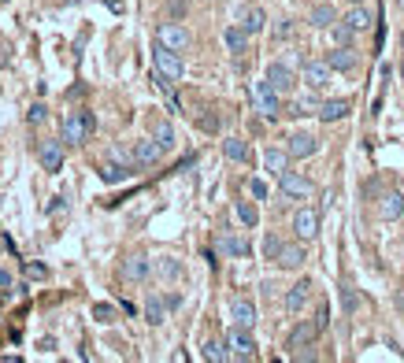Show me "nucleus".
Wrapping results in <instances>:
<instances>
[{"mask_svg": "<svg viewBox=\"0 0 404 363\" xmlns=\"http://www.w3.org/2000/svg\"><path fill=\"white\" fill-rule=\"evenodd\" d=\"M26 274H30V278H49V267H41V263H30V267H26Z\"/></svg>", "mask_w": 404, "mask_h": 363, "instance_id": "58836bf2", "label": "nucleus"}, {"mask_svg": "<svg viewBox=\"0 0 404 363\" xmlns=\"http://www.w3.org/2000/svg\"><path fill=\"white\" fill-rule=\"evenodd\" d=\"M37 159H41V167H45L49 175L63 170V141H56V137H45V141L37 145Z\"/></svg>", "mask_w": 404, "mask_h": 363, "instance_id": "423d86ee", "label": "nucleus"}, {"mask_svg": "<svg viewBox=\"0 0 404 363\" xmlns=\"http://www.w3.org/2000/svg\"><path fill=\"white\" fill-rule=\"evenodd\" d=\"M353 34H356V30L349 26V23H334V41H337V45H349V41H353Z\"/></svg>", "mask_w": 404, "mask_h": 363, "instance_id": "f704fd0d", "label": "nucleus"}, {"mask_svg": "<svg viewBox=\"0 0 404 363\" xmlns=\"http://www.w3.org/2000/svg\"><path fill=\"white\" fill-rule=\"evenodd\" d=\"M401 4H404V0H401Z\"/></svg>", "mask_w": 404, "mask_h": 363, "instance_id": "c03bdc74", "label": "nucleus"}, {"mask_svg": "<svg viewBox=\"0 0 404 363\" xmlns=\"http://www.w3.org/2000/svg\"><path fill=\"white\" fill-rule=\"evenodd\" d=\"M331 74H334V67H331L326 60L304 63V82H308V89H323V85L331 82Z\"/></svg>", "mask_w": 404, "mask_h": 363, "instance_id": "9b49d317", "label": "nucleus"}, {"mask_svg": "<svg viewBox=\"0 0 404 363\" xmlns=\"http://www.w3.org/2000/svg\"><path fill=\"white\" fill-rule=\"evenodd\" d=\"M267 82H271V89L282 93V97H286V93H293V85H297L293 71L286 67V63H271V67H267Z\"/></svg>", "mask_w": 404, "mask_h": 363, "instance_id": "ddd939ff", "label": "nucleus"}, {"mask_svg": "<svg viewBox=\"0 0 404 363\" xmlns=\"http://www.w3.org/2000/svg\"><path fill=\"white\" fill-rule=\"evenodd\" d=\"M349 4H364V0H349Z\"/></svg>", "mask_w": 404, "mask_h": 363, "instance_id": "37998d69", "label": "nucleus"}, {"mask_svg": "<svg viewBox=\"0 0 404 363\" xmlns=\"http://www.w3.org/2000/svg\"><path fill=\"white\" fill-rule=\"evenodd\" d=\"M315 148H319V137H315V134L297 130V134H290V145H286V152H290L293 159H308V156H315Z\"/></svg>", "mask_w": 404, "mask_h": 363, "instance_id": "1a4fd4ad", "label": "nucleus"}, {"mask_svg": "<svg viewBox=\"0 0 404 363\" xmlns=\"http://www.w3.org/2000/svg\"><path fill=\"white\" fill-rule=\"evenodd\" d=\"M349 112H353V100H326V104H319V119L323 123H337V119H345Z\"/></svg>", "mask_w": 404, "mask_h": 363, "instance_id": "f3484780", "label": "nucleus"}, {"mask_svg": "<svg viewBox=\"0 0 404 363\" xmlns=\"http://www.w3.org/2000/svg\"><path fill=\"white\" fill-rule=\"evenodd\" d=\"M230 315H234V326H256V304L249 301V296H234L230 304Z\"/></svg>", "mask_w": 404, "mask_h": 363, "instance_id": "f8f14e48", "label": "nucleus"}, {"mask_svg": "<svg viewBox=\"0 0 404 363\" xmlns=\"http://www.w3.org/2000/svg\"><path fill=\"white\" fill-rule=\"evenodd\" d=\"M382 219H404V193H386L382 197Z\"/></svg>", "mask_w": 404, "mask_h": 363, "instance_id": "5701e85b", "label": "nucleus"}, {"mask_svg": "<svg viewBox=\"0 0 404 363\" xmlns=\"http://www.w3.org/2000/svg\"><path fill=\"white\" fill-rule=\"evenodd\" d=\"M319 330H323L319 323H301V326H297L293 334H290V341H286V345H290V348H304V345H312Z\"/></svg>", "mask_w": 404, "mask_h": 363, "instance_id": "aec40b11", "label": "nucleus"}, {"mask_svg": "<svg viewBox=\"0 0 404 363\" xmlns=\"http://www.w3.org/2000/svg\"><path fill=\"white\" fill-rule=\"evenodd\" d=\"M148 274H152V260H148V256L134 252V256H126L123 260V278L126 282H145Z\"/></svg>", "mask_w": 404, "mask_h": 363, "instance_id": "6e6552de", "label": "nucleus"}, {"mask_svg": "<svg viewBox=\"0 0 404 363\" xmlns=\"http://www.w3.org/2000/svg\"><path fill=\"white\" fill-rule=\"evenodd\" d=\"M279 97H282V93H279V89H271V82H267V78L252 85V100H256V112L263 115V119H279V112H282Z\"/></svg>", "mask_w": 404, "mask_h": 363, "instance_id": "f03ea898", "label": "nucleus"}, {"mask_svg": "<svg viewBox=\"0 0 404 363\" xmlns=\"http://www.w3.org/2000/svg\"><path fill=\"white\" fill-rule=\"evenodd\" d=\"M8 293H12V274L0 271V296H8Z\"/></svg>", "mask_w": 404, "mask_h": 363, "instance_id": "ea45409f", "label": "nucleus"}, {"mask_svg": "<svg viewBox=\"0 0 404 363\" xmlns=\"http://www.w3.org/2000/svg\"><path fill=\"white\" fill-rule=\"evenodd\" d=\"M293 230H297V238H301V241H312L319 233V211L315 208H301L293 215Z\"/></svg>", "mask_w": 404, "mask_h": 363, "instance_id": "9d476101", "label": "nucleus"}, {"mask_svg": "<svg viewBox=\"0 0 404 363\" xmlns=\"http://www.w3.org/2000/svg\"><path fill=\"white\" fill-rule=\"evenodd\" d=\"M227 348H230V360H252L256 356V337L249 334V326H234L227 334Z\"/></svg>", "mask_w": 404, "mask_h": 363, "instance_id": "20e7f679", "label": "nucleus"}, {"mask_svg": "<svg viewBox=\"0 0 404 363\" xmlns=\"http://www.w3.org/2000/svg\"><path fill=\"white\" fill-rule=\"evenodd\" d=\"M204 360H211V363H227V360H230L227 341H208V345H204Z\"/></svg>", "mask_w": 404, "mask_h": 363, "instance_id": "c756f323", "label": "nucleus"}, {"mask_svg": "<svg viewBox=\"0 0 404 363\" xmlns=\"http://www.w3.org/2000/svg\"><path fill=\"white\" fill-rule=\"evenodd\" d=\"M345 23L353 26V30H367L371 23H375V15H371L367 8H364V4H353V12L345 15Z\"/></svg>", "mask_w": 404, "mask_h": 363, "instance_id": "bb28decb", "label": "nucleus"}, {"mask_svg": "<svg viewBox=\"0 0 404 363\" xmlns=\"http://www.w3.org/2000/svg\"><path fill=\"white\" fill-rule=\"evenodd\" d=\"M167 308H171L167 301H159V296H148V304H145V319H148L152 326H159V323L167 319Z\"/></svg>", "mask_w": 404, "mask_h": 363, "instance_id": "393cba45", "label": "nucleus"}, {"mask_svg": "<svg viewBox=\"0 0 404 363\" xmlns=\"http://www.w3.org/2000/svg\"><path fill=\"white\" fill-rule=\"evenodd\" d=\"M164 152H167V148L159 145L156 137H152V141H137V145H134V163L152 167V163H159V156H164Z\"/></svg>", "mask_w": 404, "mask_h": 363, "instance_id": "4468645a", "label": "nucleus"}, {"mask_svg": "<svg viewBox=\"0 0 404 363\" xmlns=\"http://www.w3.org/2000/svg\"><path fill=\"white\" fill-rule=\"evenodd\" d=\"M222 156L234 159V163H245L249 159V141H241V137H227V141H222Z\"/></svg>", "mask_w": 404, "mask_h": 363, "instance_id": "412c9836", "label": "nucleus"}, {"mask_svg": "<svg viewBox=\"0 0 404 363\" xmlns=\"http://www.w3.org/2000/svg\"><path fill=\"white\" fill-rule=\"evenodd\" d=\"M241 26H245L249 34H260V30H263V12H260V8H249L245 19H241Z\"/></svg>", "mask_w": 404, "mask_h": 363, "instance_id": "473e14b6", "label": "nucleus"}, {"mask_svg": "<svg viewBox=\"0 0 404 363\" xmlns=\"http://www.w3.org/2000/svg\"><path fill=\"white\" fill-rule=\"evenodd\" d=\"M112 159H115V163H126V167H130V156H126L123 148H115V152H112Z\"/></svg>", "mask_w": 404, "mask_h": 363, "instance_id": "79ce46f5", "label": "nucleus"}, {"mask_svg": "<svg viewBox=\"0 0 404 363\" xmlns=\"http://www.w3.org/2000/svg\"><path fill=\"white\" fill-rule=\"evenodd\" d=\"M326 63H331L334 71H353L356 63H360V56H356V52L349 48V45H337V48L331 52V56H326Z\"/></svg>", "mask_w": 404, "mask_h": 363, "instance_id": "a211bd4d", "label": "nucleus"}, {"mask_svg": "<svg viewBox=\"0 0 404 363\" xmlns=\"http://www.w3.org/2000/svg\"><path fill=\"white\" fill-rule=\"evenodd\" d=\"M219 249L227 256H234V260H245V256L252 252V245H249V238H241V233H227V238L219 241Z\"/></svg>", "mask_w": 404, "mask_h": 363, "instance_id": "dca6fc26", "label": "nucleus"}, {"mask_svg": "<svg viewBox=\"0 0 404 363\" xmlns=\"http://www.w3.org/2000/svg\"><path fill=\"white\" fill-rule=\"evenodd\" d=\"M279 249H282V241H279V238H274V233H271V238L263 241V252H267V260H274V256H279Z\"/></svg>", "mask_w": 404, "mask_h": 363, "instance_id": "c9c22d12", "label": "nucleus"}, {"mask_svg": "<svg viewBox=\"0 0 404 363\" xmlns=\"http://www.w3.org/2000/svg\"><path fill=\"white\" fill-rule=\"evenodd\" d=\"M152 63H156V71L164 74V78H171V82H178L186 74V63H182V56H178L175 48H167V45H156V52H152Z\"/></svg>", "mask_w": 404, "mask_h": 363, "instance_id": "7ed1b4c3", "label": "nucleus"}, {"mask_svg": "<svg viewBox=\"0 0 404 363\" xmlns=\"http://www.w3.org/2000/svg\"><path fill=\"white\" fill-rule=\"evenodd\" d=\"M30 123H45V104H34V108H30Z\"/></svg>", "mask_w": 404, "mask_h": 363, "instance_id": "a19ab883", "label": "nucleus"}, {"mask_svg": "<svg viewBox=\"0 0 404 363\" xmlns=\"http://www.w3.org/2000/svg\"><path fill=\"white\" fill-rule=\"evenodd\" d=\"M93 319H97V323H115V308L112 304H93Z\"/></svg>", "mask_w": 404, "mask_h": 363, "instance_id": "72a5a7b5", "label": "nucleus"}, {"mask_svg": "<svg viewBox=\"0 0 404 363\" xmlns=\"http://www.w3.org/2000/svg\"><path fill=\"white\" fill-rule=\"evenodd\" d=\"M159 271H164L167 278H178V274H182V267H178L175 260H164V263H159Z\"/></svg>", "mask_w": 404, "mask_h": 363, "instance_id": "e433bc0d", "label": "nucleus"}, {"mask_svg": "<svg viewBox=\"0 0 404 363\" xmlns=\"http://www.w3.org/2000/svg\"><path fill=\"white\" fill-rule=\"evenodd\" d=\"M290 115H319V100L315 97H301L290 104Z\"/></svg>", "mask_w": 404, "mask_h": 363, "instance_id": "7c9ffc66", "label": "nucleus"}, {"mask_svg": "<svg viewBox=\"0 0 404 363\" xmlns=\"http://www.w3.org/2000/svg\"><path fill=\"white\" fill-rule=\"evenodd\" d=\"M156 41L167 48H175V52H182V48H189V30L178 26V23H164L156 30Z\"/></svg>", "mask_w": 404, "mask_h": 363, "instance_id": "0eeeda50", "label": "nucleus"}, {"mask_svg": "<svg viewBox=\"0 0 404 363\" xmlns=\"http://www.w3.org/2000/svg\"><path fill=\"white\" fill-rule=\"evenodd\" d=\"M234 215L241 219V227H256L260 222V211H256V204H249V200H238V204H234Z\"/></svg>", "mask_w": 404, "mask_h": 363, "instance_id": "a878e982", "label": "nucleus"}, {"mask_svg": "<svg viewBox=\"0 0 404 363\" xmlns=\"http://www.w3.org/2000/svg\"><path fill=\"white\" fill-rule=\"evenodd\" d=\"M274 260H279V267H282V271H297V267H301V263L308 260V252L301 249V245H282Z\"/></svg>", "mask_w": 404, "mask_h": 363, "instance_id": "2eb2a0df", "label": "nucleus"}, {"mask_svg": "<svg viewBox=\"0 0 404 363\" xmlns=\"http://www.w3.org/2000/svg\"><path fill=\"white\" fill-rule=\"evenodd\" d=\"M279 189H282V197H290V200H308L312 197V178L297 175V170H286V175H279Z\"/></svg>", "mask_w": 404, "mask_h": 363, "instance_id": "39448f33", "label": "nucleus"}, {"mask_svg": "<svg viewBox=\"0 0 404 363\" xmlns=\"http://www.w3.org/2000/svg\"><path fill=\"white\" fill-rule=\"evenodd\" d=\"M290 152H282V148H267V152H263V167H267L271 170V175L274 178H279V175H286V170H290Z\"/></svg>", "mask_w": 404, "mask_h": 363, "instance_id": "6ab92c4d", "label": "nucleus"}, {"mask_svg": "<svg viewBox=\"0 0 404 363\" xmlns=\"http://www.w3.org/2000/svg\"><path fill=\"white\" fill-rule=\"evenodd\" d=\"M152 137H156L164 148H171V145H175V126H171V123H156V126H152Z\"/></svg>", "mask_w": 404, "mask_h": 363, "instance_id": "2f4dec72", "label": "nucleus"}, {"mask_svg": "<svg viewBox=\"0 0 404 363\" xmlns=\"http://www.w3.org/2000/svg\"><path fill=\"white\" fill-rule=\"evenodd\" d=\"M130 175H134V170L126 167V163H115V159H112V163H104V167H100V178L108 182V186H115V182H123V178H130Z\"/></svg>", "mask_w": 404, "mask_h": 363, "instance_id": "cd10ccee", "label": "nucleus"}, {"mask_svg": "<svg viewBox=\"0 0 404 363\" xmlns=\"http://www.w3.org/2000/svg\"><path fill=\"white\" fill-rule=\"evenodd\" d=\"M249 189H252V197H256V200H263V197H267V186H263L260 178H252V182H249Z\"/></svg>", "mask_w": 404, "mask_h": 363, "instance_id": "4c0bfd02", "label": "nucleus"}, {"mask_svg": "<svg viewBox=\"0 0 404 363\" xmlns=\"http://www.w3.org/2000/svg\"><path fill=\"white\" fill-rule=\"evenodd\" d=\"M308 23H312V26H334V23H337V15H334V8H331V4H319V8H312Z\"/></svg>", "mask_w": 404, "mask_h": 363, "instance_id": "c85d7f7f", "label": "nucleus"}, {"mask_svg": "<svg viewBox=\"0 0 404 363\" xmlns=\"http://www.w3.org/2000/svg\"><path fill=\"white\" fill-rule=\"evenodd\" d=\"M222 41H227L230 52H245L249 48V30L245 26H230L227 34H222Z\"/></svg>", "mask_w": 404, "mask_h": 363, "instance_id": "b1692460", "label": "nucleus"}, {"mask_svg": "<svg viewBox=\"0 0 404 363\" xmlns=\"http://www.w3.org/2000/svg\"><path fill=\"white\" fill-rule=\"evenodd\" d=\"M308 290H312L308 282L290 285V293H286V312H301V308L308 304Z\"/></svg>", "mask_w": 404, "mask_h": 363, "instance_id": "4be33fe9", "label": "nucleus"}, {"mask_svg": "<svg viewBox=\"0 0 404 363\" xmlns=\"http://www.w3.org/2000/svg\"><path fill=\"white\" fill-rule=\"evenodd\" d=\"M89 130H93V115L89 112H71V115H63V123H60L63 145H86Z\"/></svg>", "mask_w": 404, "mask_h": 363, "instance_id": "f257e3e1", "label": "nucleus"}]
</instances>
